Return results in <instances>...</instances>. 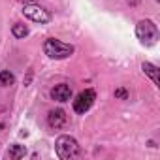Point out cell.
Here are the masks:
<instances>
[{"label": "cell", "mask_w": 160, "mask_h": 160, "mask_svg": "<svg viewBox=\"0 0 160 160\" xmlns=\"http://www.w3.org/2000/svg\"><path fill=\"white\" fill-rule=\"evenodd\" d=\"M55 151H57L58 158L70 160V158L79 154V145H77V141L72 136H60L57 139V143H55Z\"/></svg>", "instance_id": "1"}, {"label": "cell", "mask_w": 160, "mask_h": 160, "mask_svg": "<svg viewBox=\"0 0 160 160\" xmlns=\"http://www.w3.org/2000/svg\"><path fill=\"white\" fill-rule=\"evenodd\" d=\"M43 51H45V55L51 57V58H68V57L73 53V47L68 45V43H62V42H58V40L49 38V40L43 43Z\"/></svg>", "instance_id": "2"}, {"label": "cell", "mask_w": 160, "mask_h": 160, "mask_svg": "<svg viewBox=\"0 0 160 160\" xmlns=\"http://www.w3.org/2000/svg\"><path fill=\"white\" fill-rule=\"evenodd\" d=\"M136 34H138V38H139L143 43H149V45H151V43H154L156 38H158V28H156V25H154L152 21L145 19V21H139V23H138Z\"/></svg>", "instance_id": "3"}, {"label": "cell", "mask_w": 160, "mask_h": 160, "mask_svg": "<svg viewBox=\"0 0 160 160\" xmlns=\"http://www.w3.org/2000/svg\"><path fill=\"white\" fill-rule=\"evenodd\" d=\"M23 13H25L28 19H32L34 23H40V25H43V23H49V21H51L49 12H47V10H43L42 6L34 4V2H32V4H25Z\"/></svg>", "instance_id": "4"}, {"label": "cell", "mask_w": 160, "mask_h": 160, "mask_svg": "<svg viewBox=\"0 0 160 160\" xmlns=\"http://www.w3.org/2000/svg\"><path fill=\"white\" fill-rule=\"evenodd\" d=\"M94 100H96V94H94L92 89H87V91H83V92H79L77 98L73 100V109H75V113H85V111H89L91 106L94 104Z\"/></svg>", "instance_id": "5"}, {"label": "cell", "mask_w": 160, "mask_h": 160, "mask_svg": "<svg viewBox=\"0 0 160 160\" xmlns=\"http://www.w3.org/2000/svg\"><path fill=\"white\" fill-rule=\"evenodd\" d=\"M51 98L57 100V102H68V100L72 98V89H70L68 85L60 83V85H57V87L51 91Z\"/></svg>", "instance_id": "6"}, {"label": "cell", "mask_w": 160, "mask_h": 160, "mask_svg": "<svg viewBox=\"0 0 160 160\" xmlns=\"http://www.w3.org/2000/svg\"><path fill=\"white\" fill-rule=\"evenodd\" d=\"M64 122H66V113L62 111V109H53V111H49V115H47V124L51 126V128H60V126H64Z\"/></svg>", "instance_id": "7"}, {"label": "cell", "mask_w": 160, "mask_h": 160, "mask_svg": "<svg viewBox=\"0 0 160 160\" xmlns=\"http://www.w3.org/2000/svg\"><path fill=\"white\" fill-rule=\"evenodd\" d=\"M27 154V149L23 147V145H12L10 149H8V156L12 158V160H17V158H21V156H25Z\"/></svg>", "instance_id": "8"}, {"label": "cell", "mask_w": 160, "mask_h": 160, "mask_svg": "<svg viewBox=\"0 0 160 160\" xmlns=\"http://www.w3.org/2000/svg\"><path fill=\"white\" fill-rule=\"evenodd\" d=\"M143 72L152 79V83H158V68L154 66V64H151V62H145L143 64Z\"/></svg>", "instance_id": "9"}, {"label": "cell", "mask_w": 160, "mask_h": 160, "mask_svg": "<svg viewBox=\"0 0 160 160\" xmlns=\"http://www.w3.org/2000/svg\"><path fill=\"white\" fill-rule=\"evenodd\" d=\"M13 81H15V77L12 72H8V70L0 72V87H10V85H13Z\"/></svg>", "instance_id": "10"}, {"label": "cell", "mask_w": 160, "mask_h": 160, "mask_svg": "<svg viewBox=\"0 0 160 160\" xmlns=\"http://www.w3.org/2000/svg\"><path fill=\"white\" fill-rule=\"evenodd\" d=\"M27 34H28V28H27L23 23H15V25H13V36H15V38H25Z\"/></svg>", "instance_id": "11"}, {"label": "cell", "mask_w": 160, "mask_h": 160, "mask_svg": "<svg viewBox=\"0 0 160 160\" xmlns=\"http://www.w3.org/2000/svg\"><path fill=\"white\" fill-rule=\"evenodd\" d=\"M115 96H119V98H126V91L119 89V91H115Z\"/></svg>", "instance_id": "12"}]
</instances>
